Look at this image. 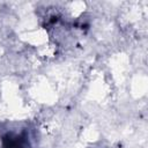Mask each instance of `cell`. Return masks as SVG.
<instances>
[{
  "instance_id": "cell-1",
  "label": "cell",
  "mask_w": 148,
  "mask_h": 148,
  "mask_svg": "<svg viewBox=\"0 0 148 148\" xmlns=\"http://www.w3.org/2000/svg\"><path fill=\"white\" fill-rule=\"evenodd\" d=\"M5 148H23V147H22V145H21L20 142L10 140V141L8 142V145H7V146H6Z\"/></svg>"
}]
</instances>
